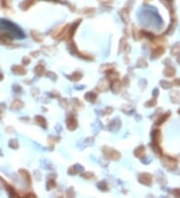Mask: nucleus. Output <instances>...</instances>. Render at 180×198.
Instances as JSON below:
<instances>
[{"label": "nucleus", "instance_id": "obj_1", "mask_svg": "<svg viewBox=\"0 0 180 198\" xmlns=\"http://www.w3.org/2000/svg\"><path fill=\"white\" fill-rule=\"evenodd\" d=\"M0 26L6 32V35L10 36V38H23L24 34L16 25L10 23L6 20H0Z\"/></svg>", "mask_w": 180, "mask_h": 198}, {"label": "nucleus", "instance_id": "obj_2", "mask_svg": "<svg viewBox=\"0 0 180 198\" xmlns=\"http://www.w3.org/2000/svg\"><path fill=\"white\" fill-rule=\"evenodd\" d=\"M179 113H180V110H179Z\"/></svg>", "mask_w": 180, "mask_h": 198}]
</instances>
